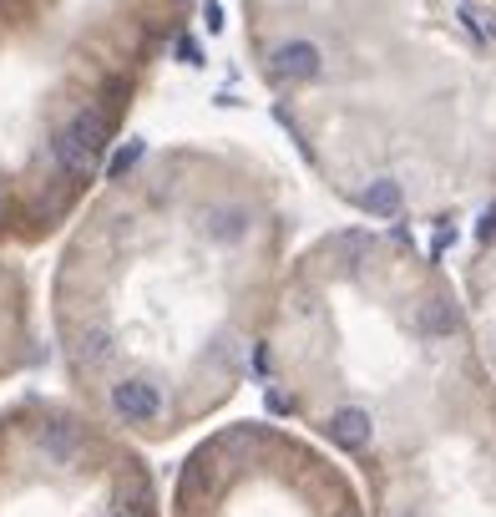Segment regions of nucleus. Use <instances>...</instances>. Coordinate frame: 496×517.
<instances>
[{"label":"nucleus","instance_id":"obj_2","mask_svg":"<svg viewBox=\"0 0 496 517\" xmlns=\"http://www.w3.org/2000/svg\"><path fill=\"white\" fill-rule=\"evenodd\" d=\"M329 441H335L340 452H360V447H370V436H375V421H370V411H360V406H340L335 416H329Z\"/></svg>","mask_w":496,"mask_h":517},{"label":"nucleus","instance_id":"obj_9","mask_svg":"<svg viewBox=\"0 0 496 517\" xmlns=\"http://www.w3.org/2000/svg\"><path fill=\"white\" fill-rule=\"evenodd\" d=\"M147 153V142H127V147H117L112 153V163H107V178H127L132 168H137V158Z\"/></svg>","mask_w":496,"mask_h":517},{"label":"nucleus","instance_id":"obj_15","mask_svg":"<svg viewBox=\"0 0 496 517\" xmlns=\"http://www.w3.org/2000/svg\"><path fill=\"white\" fill-rule=\"evenodd\" d=\"M178 56H183L188 66H198V61H203V56H198V41H193V36H183V41H178Z\"/></svg>","mask_w":496,"mask_h":517},{"label":"nucleus","instance_id":"obj_17","mask_svg":"<svg viewBox=\"0 0 496 517\" xmlns=\"http://www.w3.org/2000/svg\"><path fill=\"white\" fill-rule=\"evenodd\" d=\"M0 213H6V198H0Z\"/></svg>","mask_w":496,"mask_h":517},{"label":"nucleus","instance_id":"obj_11","mask_svg":"<svg viewBox=\"0 0 496 517\" xmlns=\"http://www.w3.org/2000/svg\"><path fill=\"white\" fill-rule=\"evenodd\" d=\"M456 16H461V21H466V26H471V31H476L481 41H491V36H496V26L486 21V11H476V6H461Z\"/></svg>","mask_w":496,"mask_h":517},{"label":"nucleus","instance_id":"obj_1","mask_svg":"<svg viewBox=\"0 0 496 517\" xmlns=\"http://www.w3.org/2000/svg\"><path fill=\"white\" fill-rule=\"evenodd\" d=\"M112 411L122 421H132V426H147V421L162 416V391L152 381H142V376H127V381L112 386Z\"/></svg>","mask_w":496,"mask_h":517},{"label":"nucleus","instance_id":"obj_5","mask_svg":"<svg viewBox=\"0 0 496 517\" xmlns=\"http://www.w3.org/2000/svg\"><path fill=\"white\" fill-rule=\"evenodd\" d=\"M41 452H46L51 462H71V457L81 452V431H76L71 421H46V426H41Z\"/></svg>","mask_w":496,"mask_h":517},{"label":"nucleus","instance_id":"obj_6","mask_svg":"<svg viewBox=\"0 0 496 517\" xmlns=\"http://www.w3.org/2000/svg\"><path fill=\"white\" fill-rule=\"evenodd\" d=\"M365 213L370 218H400V208H405V193H400V183L395 178H375L370 188H365Z\"/></svg>","mask_w":496,"mask_h":517},{"label":"nucleus","instance_id":"obj_7","mask_svg":"<svg viewBox=\"0 0 496 517\" xmlns=\"http://www.w3.org/2000/svg\"><path fill=\"white\" fill-rule=\"evenodd\" d=\"M51 153H56V163L71 173V178H92V168H97V158L87 153V147H76L66 132H56V142H51Z\"/></svg>","mask_w":496,"mask_h":517},{"label":"nucleus","instance_id":"obj_10","mask_svg":"<svg viewBox=\"0 0 496 517\" xmlns=\"http://www.w3.org/2000/svg\"><path fill=\"white\" fill-rule=\"evenodd\" d=\"M421 325H426V335H451L456 330V310L451 305H426Z\"/></svg>","mask_w":496,"mask_h":517},{"label":"nucleus","instance_id":"obj_4","mask_svg":"<svg viewBox=\"0 0 496 517\" xmlns=\"http://www.w3.org/2000/svg\"><path fill=\"white\" fill-rule=\"evenodd\" d=\"M61 132H66L76 147H87V153L97 158L102 147H107V112H97V107H81V112H76V117L61 127Z\"/></svg>","mask_w":496,"mask_h":517},{"label":"nucleus","instance_id":"obj_3","mask_svg":"<svg viewBox=\"0 0 496 517\" xmlns=\"http://www.w3.org/2000/svg\"><path fill=\"white\" fill-rule=\"evenodd\" d=\"M319 66H324V56L314 41H284L274 51V71L284 82H309V77H319Z\"/></svg>","mask_w":496,"mask_h":517},{"label":"nucleus","instance_id":"obj_8","mask_svg":"<svg viewBox=\"0 0 496 517\" xmlns=\"http://www.w3.org/2000/svg\"><path fill=\"white\" fill-rule=\"evenodd\" d=\"M243 229H248V213H243V208H223V213L213 218V224H208V234H213V239H238Z\"/></svg>","mask_w":496,"mask_h":517},{"label":"nucleus","instance_id":"obj_14","mask_svg":"<svg viewBox=\"0 0 496 517\" xmlns=\"http://www.w3.org/2000/svg\"><path fill=\"white\" fill-rule=\"evenodd\" d=\"M203 21H208V31H213V36L223 31V6H218V0H208V6H203Z\"/></svg>","mask_w":496,"mask_h":517},{"label":"nucleus","instance_id":"obj_16","mask_svg":"<svg viewBox=\"0 0 496 517\" xmlns=\"http://www.w3.org/2000/svg\"><path fill=\"white\" fill-rule=\"evenodd\" d=\"M112 517H142V512H127V507H122V512H112Z\"/></svg>","mask_w":496,"mask_h":517},{"label":"nucleus","instance_id":"obj_12","mask_svg":"<svg viewBox=\"0 0 496 517\" xmlns=\"http://www.w3.org/2000/svg\"><path fill=\"white\" fill-rule=\"evenodd\" d=\"M81 355H87V360L97 365V360H107V355H112V340H107L102 330H92V335H87V345H81Z\"/></svg>","mask_w":496,"mask_h":517},{"label":"nucleus","instance_id":"obj_13","mask_svg":"<svg viewBox=\"0 0 496 517\" xmlns=\"http://www.w3.org/2000/svg\"><path fill=\"white\" fill-rule=\"evenodd\" d=\"M476 239H481V244H491V239H496V203L481 213V224H476Z\"/></svg>","mask_w":496,"mask_h":517}]
</instances>
